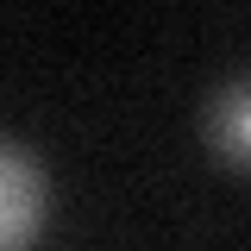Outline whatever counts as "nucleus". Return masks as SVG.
Returning <instances> with one entry per match:
<instances>
[{"label":"nucleus","mask_w":251,"mask_h":251,"mask_svg":"<svg viewBox=\"0 0 251 251\" xmlns=\"http://www.w3.org/2000/svg\"><path fill=\"white\" fill-rule=\"evenodd\" d=\"M44 207H50V188H44L38 157L0 138V251H25L44 226Z\"/></svg>","instance_id":"nucleus-1"},{"label":"nucleus","mask_w":251,"mask_h":251,"mask_svg":"<svg viewBox=\"0 0 251 251\" xmlns=\"http://www.w3.org/2000/svg\"><path fill=\"white\" fill-rule=\"evenodd\" d=\"M207 145L226 163H245L251 170V75L214 88V100H207Z\"/></svg>","instance_id":"nucleus-2"}]
</instances>
